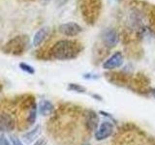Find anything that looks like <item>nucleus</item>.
<instances>
[{
  "instance_id": "ddd939ff",
  "label": "nucleus",
  "mask_w": 155,
  "mask_h": 145,
  "mask_svg": "<svg viewBox=\"0 0 155 145\" xmlns=\"http://www.w3.org/2000/svg\"><path fill=\"white\" fill-rule=\"evenodd\" d=\"M10 138H11V142H12L13 145H23V143L21 142V140L19 139L18 137H13V135H12Z\"/></svg>"
},
{
  "instance_id": "1a4fd4ad",
  "label": "nucleus",
  "mask_w": 155,
  "mask_h": 145,
  "mask_svg": "<svg viewBox=\"0 0 155 145\" xmlns=\"http://www.w3.org/2000/svg\"><path fill=\"white\" fill-rule=\"evenodd\" d=\"M53 110V105L51 103L50 101L47 100H42L39 103V112L43 116H47L51 114Z\"/></svg>"
},
{
  "instance_id": "f257e3e1",
  "label": "nucleus",
  "mask_w": 155,
  "mask_h": 145,
  "mask_svg": "<svg viewBox=\"0 0 155 145\" xmlns=\"http://www.w3.org/2000/svg\"><path fill=\"white\" fill-rule=\"evenodd\" d=\"M80 44L71 40H60L52 46L51 54L58 60H70L76 58L81 51Z\"/></svg>"
},
{
  "instance_id": "9b49d317",
  "label": "nucleus",
  "mask_w": 155,
  "mask_h": 145,
  "mask_svg": "<svg viewBox=\"0 0 155 145\" xmlns=\"http://www.w3.org/2000/svg\"><path fill=\"white\" fill-rule=\"evenodd\" d=\"M68 89L72 90V91H75V92H81V93L85 92V88L84 86L76 84V83H70L69 85H68Z\"/></svg>"
},
{
  "instance_id": "423d86ee",
  "label": "nucleus",
  "mask_w": 155,
  "mask_h": 145,
  "mask_svg": "<svg viewBox=\"0 0 155 145\" xmlns=\"http://www.w3.org/2000/svg\"><path fill=\"white\" fill-rule=\"evenodd\" d=\"M103 42L106 47H114L118 43V35L114 29H106L103 32Z\"/></svg>"
},
{
  "instance_id": "39448f33",
  "label": "nucleus",
  "mask_w": 155,
  "mask_h": 145,
  "mask_svg": "<svg viewBox=\"0 0 155 145\" xmlns=\"http://www.w3.org/2000/svg\"><path fill=\"white\" fill-rule=\"evenodd\" d=\"M123 55L121 54V52L116 51L103 63V68L105 70H113L115 68H119L123 64Z\"/></svg>"
},
{
  "instance_id": "9d476101",
  "label": "nucleus",
  "mask_w": 155,
  "mask_h": 145,
  "mask_svg": "<svg viewBox=\"0 0 155 145\" xmlns=\"http://www.w3.org/2000/svg\"><path fill=\"white\" fill-rule=\"evenodd\" d=\"M18 67L21 68V71L27 72V74H29V75H34V74H35V70H34V68L32 66H30V65L26 64V63H23V62L19 63Z\"/></svg>"
},
{
  "instance_id": "0eeeda50",
  "label": "nucleus",
  "mask_w": 155,
  "mask_h": 145,
  "mask_svg": "<svg viewBox=\"0 0 155 145\" xmlns=\"http://www.w3.org/2000/svg\"><path fill=\"white\" fill-rule=\"evenodd\" d=\"M15 126H16V123L11 117V115L8 113L0 114V132H12L15 129Z\"/></svg>"
},
{
  "instance_id": "6e6552de",
  "label": "nucleus",
  "mask_w": 155,
  "mask_h": 145,
  "mask_svg": "<svg viewBox=\"0 0 155 145\" xmlns=\"http://www.w3.org/2000/svg\"><path fill=\"white\" fill-rule=\"evenodd\" d=\"M48 31H50V28L48 27H42L41 29L35 33V35L33 37V46L34 47H39L41 44L45 41V39L47 38Z\"/></svg>"
},
{
  "instance_id": "f3484780",
  "label": "nucleus",
  "mask_w": 155,
  "mask_h": 145,
  "mask_svg": "<svg viewBox=\"0 0 155 145\" xmlns=\"http://www.w3.org/2000/svg\"><path fill=\"white\" fill-rule=\"evenodd\" d=\"M154 97H155V94H154Z\"/></svg>"
},
{
  "instance_id": "7ed1b4c3",
  "label": "nucleus",
  "mask_w": 155,
  "mask_h": 145,
  "mask_svg": "<svg viewBox=\"0 0 155 145\" xmlns=\"http://www.w3.org/2000/svg\"><path fill=\"white\" fill-rule=\"evenodd\" d=\"M114 127L113 123L110 122V121H103L96 130L95 138L97 140H99V141L104 140L110 137L114 134Z\"/></svg>"
},
{
  "instance_id": "2eb2a0df",
  "label": "nucleus",
  "mask_w": 155,
  "mask_h": 145,
  "mask_svg": "<svg viewBox=\"0 0 155 145\" xmlns=\"http://www.w3.org/2000/svg\"><path fill=\"white\" fill-rule=\"evenodd\" d=\"M33 145H45V140H44V139H39Z\"/></svg>"
},
{
  "instance_id": "dca6fc26",
  "label": "nucleus",
  "mask_w": 155,
  "mask_h": 145,
  "mask_svg": "<svg viewBox=\"0 0 155 145\" xmlns=\"http://www.w3.org/2000/svg\"><path fill=\"white\" fill-rule=\"evenodd\" d=\"M86 145H89V144H86Z\"/></svg>"
},
{
  "instance_id": "f03ea898",
  "label": "nucleus",
  "mask_w": 155,
  "mask_h": 145,
  "mask_svg": "<svg viewBox=\"0 0 155 145\" xmlns=\"http://www.w3.org/2000/svg\"><path fill=\"white\" fill-rule=\"evenodd\" d=\"M29 39L26 35L17 36L11 39L3 47V51L5 53H10L13 55H19L25 51L28 47Z\"/></svg>"
},
{
  "instance_id": "f8f14e48",
  "label": "nucleus",
  "mask_w": 155,
  "mask_h": 145,
  "mask_svg": "<svg viewBox=\"0 0 155 145\" xmlns=\"http://www.w3.org/2000/svg\"><path fill=\"white\" fill-rule=\"evenodd\" d=\"M39 130H40V127H36L35 129H33L30 133H28V134L25 135V138L27 139V141H28V142L32 141V140L36 137V135H37L38 133H39Z\"/></svg>"
},
{
  "instance_id": "20e7f679",
  "label": "nucleus",
  "mask_w": 155,
  "mask_h": 145,
  "mask_svg": "<svg viewBox=\"0 0 155 145\" xmlns=\"http://www.w3.org/2000/svg\"><path fill=\"white\" fill-rule=\"evenodd\" d=\"M58 31L65 36L74 37V36L79 35V34L82 31V28L78 23L71 21V22L61 24V25L58 27Z\"/></svg>"
},
{
  "instance_id": "4468645a",
  "label": "nucleus",
  "mask_w": 155,
  "mask_h": 145,
  "mask_svg": "<svg viewBox=\"0 0 155 145\" xmlns=\"http://www.w3.org/2000/svg\"><path fill=\"white\" fill-rule=\"evenodd\" d=\"M0 145H11V143L9 142V140L4 135H1L0 137Z\"/></svg>"
}]
</instances>
